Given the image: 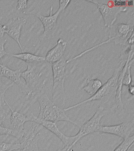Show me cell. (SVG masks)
Segmentation results:
<instances>
[{
    "label": "cell",
    "mask_w": 134,
    "mask_h": 151,
    "mask_svg": "<svg viewBox=\"0 0 134 151\" xmlns=\"http://www.w3.org/2000/svg\"><path fill=\"white\" fill-rule=\"evenodd\" d=\"M134 129V120H133L113 126L101 125L98 132L114 134L123 139L131 136Z\"/></svg>",
    "instance_id": "30bf717a"
},
{
    "label": "cell",
    "mask_w": 134,
    "mask_h": 151,
    "mask_svg": "<svg viewBox=\"0 0 134 151\" xmlns=\"http://www.w3.org/2000/svg\"><path fill=\"white\" fill-rule=\"evenodd\" d=\"M127 43L129 45H133L134 42V33L133 29L131 31V34L130 37L128 38L127 40Z\"/></svg>",
    "instance_id": "484cf974"
},
{
    "label": "cell",
    "mask_w": 134,
    "mask_h": 151,
    "mask_svg": "<svg viewBox=\"0 0 134 151\" xmlns=\"http://www.w3.org/2000/svg\"><path fill=\"white\" fill-rule=\"evenodd\" d=\"M29 116L30 122H35L39 124L43 127H45L47 129L52 132L62 141L64 146H70L71 148L73 147V143L75 140L74 135L68 136L63 134L57 127L56 123L42 120L35 116L32 113L29 114Z\"/></svg>",
    "instance_id": "ba28073f"
},
{
    "label": "cell",
    "mask_w": 134,
    "mask_h": 151,
    "mask_svg": "<svg viewBox=\"0 0 134 151\" xmlns=\"http://www.w3.org/2000/svg\"><path fill=\"white\" fill-rule=\"evenodd\" d=\"M133 28H130L129 25L124 23H119L117 25V31L115 39H125L128 36L129 32L131 31Z\"/></svg>",
    "instance_id": "ac0fdd59"
},
{
    "label": "cell",
    "mask_w": 134,
    "mask_h": 151,
    "mask_svg": "<svg viewBox=\"0 0 134 151\" xmlns=\"http://www.w3.org/2000/svg\"><path fill=\"white\" fill-rule=\"evenodd\" d=\"M97 6L104 20L105 26L110 28L114 24L118 15L121 12L126 10V7L109 6L108 5L96 1H88Z\"/></svg>",
    "instance_id": "9c48e42d"
},
{
    "label": "cell",
    "mask_w": 134,
    "mask_h": 151,
    "mask_svg": "<svg viewBox=\"0 0 134 151\" xmlns=\"http://www.w3.org/2000/svg\"><path fill=\"white\" fill-rule=\"evenodd\" d=\"M129 88H128V91H129V93H130L131 95L133 96L134 94V87L133 85L130 84L129 86Z\"/></svg>",
    "instance_id": "83f0119b"
},
{
    "label": "cell",
    "mask_w": 134,
    "mask_h": 151,
    "mask_svg": "<svg viewBox=\"0 0 134 151\" xmlns=\"http://www.w3.org/2000/svg\"><path fill=\"white\" fill-rule=\"evenodd\" d=\"M39 104V119L56 123L59 121H66L80 127L79 125L71 120L66 114L63 109L55 104L48 97L47 92H43L37 97Z\"/></svg>",
    "instance_id": "6da1fadb"
},
{
    "label": "cell",
    "mask_w": 134,
    "mask_h": 151,
    "mask_svg": "<svg viewBox=\"0 0 134 151\" xmlns=\"http://www.w3.org/2000/svg\"><path fill=\"white\" fill-rule=\"evenodd\" d=\"M70 1H59V8L57 11L52 14V7L50 8V14L49 16H44L41 14H36L43 25L44 31L42 36V40L50 38L56 33L57 28V21L61 12L64 10L68 6Z\"/></svg>",
    "instance_id": "5b68a950"
},
{
    "label": "cell",
    "mask_w": 134,
    "mask_h": 151,
    "mask_svg": "<svg viewBox=\"0 0 134 151\" xmlns=\"http://www.w3.org/2000/svg\"><path fill=\"white\" fill-rule=\"evenodd\" d=\"M14 57L23 60L27 64H36L45 62V58L31 54L30 53H22L18 54H10Z\"/></svg>",
    "instance_id": "2e32d148"
},
{
    "label": "cell",
    "mask_w": 134,
    "mask_h": 151,
    "mask_svg": "<svg viewBox=\"0 0 134 151\" xmlns=\"http://www.w3.org/2000/svg\"><path fill=\"white\" fill-rule=\"evenodd\" d=\"M28 1H18L17 9L19 11H23L26 9L28 6Z\"/></svg>",
    "instance_id": "d4e9b609"
},
{
    "label": "cell",
    "mask_w": 134,
    "mask_h": 151,
    "mask_svg": "<svg viewBox=\"0 0 134 151\" xmlns=\"http://www.w3.org/2000/svg\"><path fill=\"white\" fill-rule=\"evenodd\" d=\"M67 64L64 57L52 64V100L59 107L63 109L66 100L64 82L67 76Z\"/></svg>",
    "instance_id": "3957f363"
},
{
    "label": "cell",
    "mask_w": 134,
    "mask_h": 151,
    "mask_svg": "<svg viewBox=\"0 0 134 151\" xmlns=\"http://www.w3.org/2000/svg\"><path fill=\"white\" fill-rule=\"evenodd\" d=\"M102 85V81L100 79L89 78L83 81L80 88L84 90L88 94L92 96L98 90Z\"/></svg>",
    "instance_id": "9a60e30c"
},
{
    "label": "cell",
    "mask_w": 134,
    "mask_h": 151,
    "mask_svg": "<svg viewBox=\"0 0 134 151\" xmlns=\"http://www.w3.org/2000/svg\"><path fill=\"white\" fill-rule=\"evenodd\" d=\"M107 111L103 106H100L97 107L96 112L90 119L80 126L78 133L74 135L75 139L73 145H75L83 137L91 133L98 132L101 126V121L105 116Z\"/></svg>",
    "instance_id": "8992f818"
},
{
    "label": "cell",
    "mask_w": 134,
    "mask_h": 151,
    "mask_svg": "<svg viewBox=\"0 0 134 151\" xmlns=\"http://www.w3.org/2000/svg\"><path fill=\"white\" fill-rule=\"evenodd\" d=\"M70 151H71V150H70Z\"/></svg>",
    "instance_id": "f546056e"
},
{
    "label": "cell",
    "mask_w": 134,
    "mask_h": 151,
    "mask_svg": "<svg viewBox=\"0 0 134 151\" xmlns=\"http://www.w3.org/2000/svg\"><path fill=\"white\" fill-rule=\"evenodd\" d=\"M129 63L128 69L123 76L122 80V85L129 86L132 84V78L130 74V68L131 67V64Z\"/></svg>",
    "instance_id": "603a6c76"
},
{
    "label": "cell",
    "mask_w": 134,
    "mask_h": 151,
    "mask_svg": "<svg viewBox=\"0 0 134 151\" xmlns=\"http://www.w3.org/2000/svg\"><path fill=\"white\" fill-rule=\"evenodd\" d=\"M26 22L27 19L25 18L17 17L11 19L3 25L5 33L17 42L23 53L24 52L20 42V37L21 29Z\"/></svg>",
    "instance_id": "8fae6325"
},
{
    "label": "cell",
    "mask_w": 134,
    "mask_h": 151,
    "mask_svg": "<svg viewBox=\"0 0 134 151\" xmlns=\"http://www.w3.org/2000/svg\"><path fill=\"white\" fill-rule=\"evenodd\" d=\"M6 104L10 109L11 114L10 116V128L20 132L25 131L24 124L26 122L30 121L29 115H26L24 113L16 110H13L10 105L6 102Z\"/></svg>",
    "instance_id": "4fadbf2b"
},
{
    "label": "cell",
    "mask_w": 134,
    "mask_h": 151,
    "mask_svg": "<svg viewBox=\"0 0 134 151\" xmlns=\"http://www.w3.org/2000/svg\"><path fill=\"white\" fill-rule=\"evenodd\" d=\"M126 61V60L124 61V59L122 58L119 66L115 70L113 75L105 83L102 85L100 88L95 94L81 102L69 106L67 108H64L63 110L64 111L71 110L77 108L79 106L92 101L102 100L106 98L107 99V101H108L112 96H114L115 97L117 90L119 76L125 63Z\"/></svg>",
    "instance_id": "7a4b0ae2"
},
{
    "label": "cell",
    "mask_w": 134,
    "mask_h": 151,
    "mask_svg": "<svg viewBox=\"0 0 134 151\" xmlns=\"http://www.w3.org/2000/svg\"><path fill=\"white\" fill-rule=\"evenodd\" d=\"M4 33H5V30H4L3 25H2L0 23V38L3 37Z\"/></svg>",
    "instance_id": "4316f807"
},
{
    "label": "cell",
    "mask_w": 134,
    "mask_h": 151,
    "mask_svg": "<svg viewBox=\"0 0 134 151\" xmlns=\"http://www.w3.org/2000/svg\"><path fill=\"white\" fill-rule=\"evenodd\" d=\"M41 63L27 64V69L21 72V76L25 81V83L29 92V96H36L42 93L44 83L41 79L42 67Z\"/></svg>",
    "instance_id": "277c9868"
},
{
    "label": "cell",
    "mask_w": 134,
    "mask_h": 151,
    "mask_svg": "<svg viewBox=\"0 0 134 151\" xmlns=\"http://www.w3.org/2000/svg\"><path fill=\"white\" fill-rule=\"evenodd\" d=\"M5 100H0V125L10 128V116L11 113L6 111L4 106L6 104Z\"/></svg>",
    "instance_id": "e0dca14e"
},
{
    "label": "cell",
    "mask_w": 134,
    "mask_h": 151,
    "mask_svg": "<svg viewBox=\"0 0 134 151\" xmlns=\"http://www.w3.org/2000/svg\"><path fill=\"white\" fill-rule=\"evenodd\" d=\"M20 143H11L0 141V151H14L21 149Z\"/></svg>",
    "instance_id": "44dd1931"
},
{
    "label": "cell",
    "mask_w": 134,
    "mask_h": 151,
    "mask_svg": "<svg viewBox=\"0 0 134 151\" xmlns=\"http://www.w3.org/2000/svg\"><path fill=\"white\" fill-rule=\"evenodd\" d=\"M22 68L13 70L0 63V76L1 77H4L11 80L18 86L21 92L29 96V92L26 85L21 79Z\"/></svg>",
    "instance_id": "7c38bea8"
},
{
    "label": "cell",
    "mask_w": 134,
    "mask_h": 151,
    "mask_svg": "<svg viewBox=\"0 0 134 151\" xmlns=\"http://www.w3.org/2000/svg\"><path fill=\"white\" fill-rule=\"evenodd\" d=\"M71 149L70 146H65L63 148L59 149L56 151H70L71 150Z\"/></svg>",
    "instance_id": "f1b7e54d"
},
{
    "label": "cell",
    "mask_w": 134,
    "mask_h": 151,
    "mask_svg": "<svg viewBox=\"0 0 134 151\" xmlns=\"http://www.w3.org/2000/svg\"><path fill=\"white\" fill-rule=\"evenodd\" d=\"M67 45V41L62 38L59 39L56 45L47 53L45 57V61L52 64L64 57V53Z\"/></svg>",
    "instance_id": "5bb4252c"
},
{
    "label": "cell",
    "mask_w": 134,
    "mask_h": 151,
    "mask_svg": "<svg viewBox=\"0 0 134 151\" xmlns=\"http://www.w3.org/2000/svg\"><path fill=\"white\" fill-rule=\"evenodd\" d=\"M24 132H24H19L0 125V136L4 135L11 136L14 137L20 141L23 137Z\"/></svg>",
    "instance_id": "d6986e66"
},
{
    "label": "cell",
    "mask_w": 134,
    "mask_h": 151,
    "mask_svg": "<svg viewBox=\"0 0 134 151\" xmlns=\"http://www.w3.org/2000/svg\"><path fill=\"white\" fill-rule=\"evenodd\" d=\"M1 78L0 76V99H5L6 92L13 86L14 83L12 82L10 83H4L2 81Z\"/></svg>",
    "instance_id": "7402d4cb"
},
{
    "label": "cell",
    "mask_w": 134,
    "mask_h": 151,
    "mask_svg": "<svg viewBox=\"0 0 134 151\" xmlns=\"http://www.w3.org/2000/svg\"><path fill=\"white\" fill-rule=\"evenodd\" d=\"M7 40L3 38H0V60L5 55H10V54L6 51L4 49V45L6 43Z\"/></svg>",
    "instance_id": "cb8c5ba5"
},
{
    "label": "cell",
    "mask_w": 134,
    "mask_h": 151,
    "mask_svg": "<svg viewBox=\"0 0 134 151\" xmlns=\"http://www.w3.org/2000/svg\"><path fill=\"white\" fill-rule=\"evenodd\" d=\"M43 127L39 124L32 122L31 127L25 130L23 137L19 141L21 146L20 151H39L37 142Z\"/></svg>",
    "instance_id": "52a82bcc"
},
{
    "label": "cell",
    "mask_w": 134,
    "mask_h": 151,
    "mask_svg": "<svg viewBox=\"0 0 134 151\" xmlns=\"http://www.w3.org/2000/svg\"><path fill=\"white\" fill-rule=\"evenodd\" d=\"M134 134L123 139L122 142L113 151H128L130 147L133 145Z\"/></svg>",
    "instance_id": "ffe728a7"
}]
</instances>
